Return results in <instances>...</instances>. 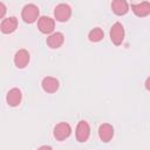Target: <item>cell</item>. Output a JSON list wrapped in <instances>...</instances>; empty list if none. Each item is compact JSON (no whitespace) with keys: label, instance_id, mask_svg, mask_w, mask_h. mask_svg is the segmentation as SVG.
I'll return each instance as SVG.
<instances>
[{"label":"cell","instance_id":"obj_10","mask_svg":"<svg viewBox=\"0 0 150 150\" xmlns=\"http://www.w3.org/2000/svg\"><path fill=\"white\" fill-rule=\"evenodd\" d=\"M21 98H22V94L19 88H12L6 96V101L11 107H18L21 102Z\"/></svg>","mask_w":150,"mask_h":150},{"label":"cell","instance_id":"obj_14","mask_svg":"<svg viewBox=\"0 0 150 150\" xmlns=\"http://www.w3.org/2000/svg\"><path fill=\"white\" fill-rule=\"evenodd\" d=\"M111 9L116 15H124L129 11V4L127 0H112Z\"/></svg>","mask_w":150,"mask_h":150},{"label":"cell","instance_id":"obj_8","mask_svg":"<svg viewBox=\"0 0 150 150\" xmlns=\"http://www.w3.org/2000/svg\"><path fill=\"white\" fill-rule=\"evenodd\" d=\"M29 59H30L29 53H28L26 49H20V50H18V52L15 53V55H14V64H15L18 68L22 69V68H25V67L28 64Z\"/></svg>","mask_w":150,"mask_h":150},{"label":"cell","instance_id":"obj_1","mask_svg":"<svg viewBox=\"0 0 150 150\" xmlns=\"http://www.w3.org/2000/svg\"><path fill=\"white\" fill-rule=\"evenodd\" d=\"M39 7L34 4H28L23 6L21 11V18L26 23H33L39 19Z\"/></svg>","mask_w":150,"mask_h":150},{"label":"cell","instance_id":"obj_16","mask_svg":"<svg viewBox=\"0 0 150 150\" xmlns=\"http://www.w3.org/2000/svg\"><path fill=\"white\" fill-rule=\"evenodd\" d=\"M0 7H1V13H0V18H4L5 16V13H6V6L4 2L0 4Z\"/></svg>","mask_w":150,"mask_h":150},{"label":"cell","instance_id":"obj_9","mask_svg":"<svg viewBox=\"0 0 150 150\" xmlns=\"http://www.w3.org/2000/svg\"><path fill=\"white\" fill-rule=\"evenodd\" d=\"M131 9L134 14L138 18H144L150 14V2L149 1H142L139 4L131 5Z\"/></svg>","mask_w":150,"mask_h":150},{"label":"cell","instance_id":"obj_15","mask_svg":"<svg viewBox=\"0 0 150 150\" xmlns=\"http://www.w3.org/2000/svg\"><path fill=\"white\" fill-rule=\"evenodd\" d=\"M103 36H104V33L100 27L93 28L88 34V39L91 42H98V41H101L103 39Z\"/></svg>","mask_w":150,"mask_h":150},{"label":"cell","instance_id":"obj_2","mask_svg":"<svg viewBox=\"0 0 150 150\" xmlns=\"http://www.w3.org/2000/svg\"><path fill=\"white\" fill-rule=\"evenodd\" d=\"M71 16V8L68 4H59L54 8V18L56 21L60 22H66L70 19Z\"/></svg>","mask_w":150,"mask_h":150},{"label":"cell","instance_id":"obj_13","mask_svg":"<svg viewBox=\"0 0 150 150\" xmlns=\"http://www.w3.org/2000/svg\"><path fill=\"white\" fill-rule=\"evenodd\" d=\"M64 41V36L61 32H55V33H52L48 38H47V45L53 48V49H56V48H60L62 46Z\"/></svg>","mask_w":150,"mask_h":150},{"label":"cell","instance_id":"obj_12","mask_svg":"<svg viewBox=\"0 0 150 150\" xmlns=\"http://www.w3.org/2000/svg\"><path fill=\"white\" fill-rule=\"evenodd\" d=\"M41 86H42V89L46 91V93H55L57 89H59V81L55 79V77H52V76H47V77H43L42 82H41Z\"/></svg>","mask_w":150,"mask_h":150},{"label":"cell","instance_id":"obj_4","mask_svg":"<svg viewBox=\"0 0 150 150\" xmlns=\"http://www.w3.org/2000/svg\"><path fill=\"white\" fill-rule=\"evenodd\" d=\"M70 134H71V128L66 122H61L56 124L54 128V137L57 141H64L70 136Z\"/></svg>","mask_w":150,"mask_h":150},{"label":"cell","instance_id":"obj_11","mask_svg":"<svg viewBox=\"0 0 150 150\" xmlns=\"http://www.w3.org/2000/svg\"><path fill=\"white\" fill-rule=\"evenodd\" d=\"M114 136V128L109 123H103L98 128V137L102 142H109Z\"/></svg>","mask_w":150,"mask_h":150},{"label":"cell","instance_id":"obj_5","mask_svg":"<svg viewBox=\"0 0 150 150\" xmlns=\"http://www.w3.org/2000/svg\"><path fill=\"white\" fill-rule=\"evenodd\" d=\"M38 28L43 34H50L55 28V21L52 18L43 15L38 20Z\"/></svg>","mask_w":150,"mask_h":150},{"label":"cell","instance_id":"obj_6","mask_svg":"<svg viewBox=\"0 0 150 150\" xmlns=\"http://www.w3.org/2000/svg\"><path fill=\"white\" fill-rule=\"evenodd\" d=\"M90 136V127L86 121H80L76 127V139L79 142H86Z\"/></svg>","mask_w":150,"mask_h":150},{"label":"cell","instance_id":"obj_3","mask_svg":"<svg viewBox=\"0 0 150 150\" xmlns=\"http://www.w3.org/2000/svg\"><path fill=\"white\" fill-rule=\"evenodd\" d=\"M110 40L115 46H120L124 40V28L122 23L115 22L110 28Z\"/></svg>","mask_w":150,"mask_h":150},{"label":"cell","instance_id":"obj_17","mask_svg":"<svg viewBox=\"0 0 150 150\" xmlns=\"http://www.w3.org/2000/svg\"><path fill=\"white\" fill-rule=\"evenodd\" d=\"M145 88H146V90H149L150 91V76L146 79V81H145Z\"/></svg>","mask_w":150,"mask_h":150},{"label":"cell","instance_id":"obj_7","mask_svg":"<svg viewBox=\"0 0 150 150\" xmlns=\"http://www.w3.org/2000/svg\"><path fill=\"white\" fill-rule=\"evenodd\" d=\"M18 27V19L15 16H9V18H6L1 21V25H0V29L4 34H11L13 33Z\"/></svg>","mask_w":150,"mask_h":150}]
</instances>
